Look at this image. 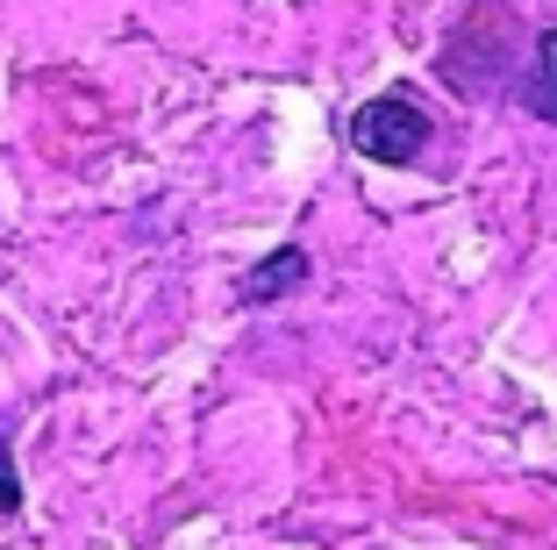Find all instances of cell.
<instances>
[{
	"mask_svg": "<svg viewBox=\"0 0 557 550\" xmlns=\"http://www.w3.org/2000/svg\"><path fill=\"white\" fill-rule=\"evenodd\" d=\"M429 136L436 130H429V114H422L414 94H379V100H364V108L350 114V144H358L372 164H414Z\"/></svg>",
	"mask_w": 557,
	"mask_h": 550,
	"instance_id": "1",
	"label": "cell"
},
{
	"mask_svg": "<svg viewBox=\"0 0 557 550\" xmlns=\"http://www.w3.org/2000/svg\"><path fill=\"white\" fill-rule=\"evenodd\" d=\"M300 279H308V258H300V250H278V258H264L258 272L244 279V301H250V308H264L272 293H294Z\"/></svg>",
	"mask_w": 557,
	"mask_h": 550,
	"instance_id": "2",
	"label": "cell"
},
{
	"mask_svg": "<svg viewBox=\"0 0 557 550\" xmlns=\"http://www.w3.org/2000/svg\"><path fill=\"white\" fill-rule=\"evenodd\" d=\"M522 100H529V114H536V122H557V29L536 36V72H529Z\"/></svg>",
	"mask_w": 557,
	"mask_h": 550,
	"instance_id": "3",
	"label": "cell"
},
{
	"mask_svg": "<svg viewBox=\"0 0 557 550\" xmlns=\"http://www.w3.org/2000/svg\"><path fill=\"white\" fill-rule=\"evenodd\" d=\"M22 508V479H15V451H8V429H0V515Z\"/></svg>",
	"mask_w": 557,
	"mask_h": 550,
	"instance_id": "4",
	"label": "cell"
}]
</instances>
